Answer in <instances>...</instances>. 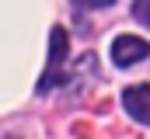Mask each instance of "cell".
Returning a JSON list of instances; mask_svg holds the SVG:
<instances>
[{
    "label": "cell",
    "mask_w": 150,
    "mask_h": 139,
    "mask_svg": "<svg viewBox=\"0 0 150 139\" xmlns=\"http://www.w3.org/2000/svg\"><path fill=\"white\" fill-rule=\"evenodd\" d=\"M63 59H67V32L63 28H52V35H49V66H45V77L38 84V94L49 91L63 77Z\"/></svg>",
    "instance_id": "1"
},
{
    "label": "cell",
    "mask_w": 150,
    "mask_h": 139,
    "mask_svg": "<svg viewBox=\"0 0 150 139\" xmlns=\"http://www.w3.org/2000/svg\"><path fill=\"white\" fill-rule=\"evenodd\" d=\"M150 42L147 38H136V35H119L112 42V63L115 66H133L140 59H147Z\"/></svg>",
    "instance_id": "2"
},
{
    "label": "cell",
    "mask_w": 150,
    "mask_h": 139,
    "mask_svg": "<svg viewBox=\"0 0 150 139\" xmlns=\"http://www.w3.org/2000/svg\"><path fill=\"white\" fill-rule=\"evenodd\" d=\"M133 18H136V21H143V25H150V0L133 4Z\"/></svg>",
    "instance_id": "4"
},
{
    "label": "cell",
    "mask_w": 150,
    "mask_h": 139,
    "mask_svg": "<svg viewBox=\"0 0 150 139\" xmlns=\"http://www.w3.org/2000/svg\"><path fill=\"white\" fill-rule=\"evenodd\" d=\"M122 104H126V111H129L136 122L150 125V84L126 87V94H122Z\"/></svg>",
    "instance_id": "3"
}]
</instances>
